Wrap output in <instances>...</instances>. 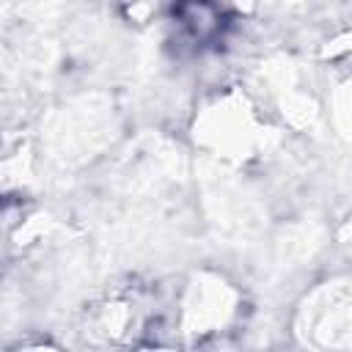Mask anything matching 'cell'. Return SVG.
I'll list each match as a JSON object with an SVG mask.
<instances>
[{
	"label": "cell",
	"mask_w": 352,
	"mask_h": 352,
	"mask_svg": "<svg viewBox=\"0 0 352 352\" xmlns=\"http://www.w3.org/2000/svg\"><path fill=\"white\" fill-rule=\"evenodd\" d=\"M239 316V294L231 283H226L217 275H195L182 300H179V314L176 324L179 333L187 336L190 341H206L212 336L226 333Z\"/></svg>",
	"instance_id": "cell-1"
},
{
	"label": "cell",
	"mask_w": 352,
	"mask_h": 352,
	"mask_svg": "<svg viewBox=\"0 0 352 352\" xmlns=\"http://www.w3.org/2000/svg\"><path fill=\"white\" fill-rule=\"evenodd\" d=\"M148 305L138 292L110 294L102 305L88 314V333L102 344H126L135 341L138 333H146Z\"/></svg>",
	"instance_id": "cell-2"
},
{
	"label": "cell",
	"mask_w": 352,
	"mask_h": 352,
	"mask_svg": "<svg viewBox=\"0 0 352 352\" xmlns=\"http://www.w3.org/2000/svg\"><path fill=\"white\" fill-rule=\"evenodd\" d=\"M305 311V327L311 338L322 346H346L352 344V289L330 286L319 292Z\"/></svg>",
	"instance_id": "cell-3"
},
{
	"label": "cell",
	"mask_w": 352,
	"mask_h": 352,
	"mask_svg": "<svg viewBox=\"0 0 352 352\" xmlns=\"http://www.w3.org/2000/svg\"><path fill=\"white\" fill-rule=\"evenodd\" d=\"M173 38L190 50H206L223 33V8L214 0H179L170 16Z\"/></svg>",
	"instance_id": "cell-4"
}]
</instances>
